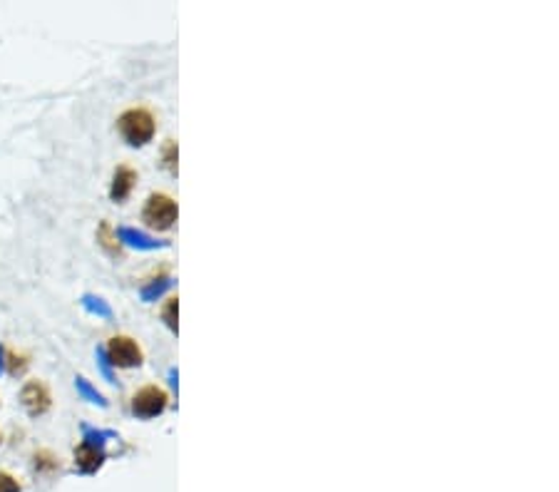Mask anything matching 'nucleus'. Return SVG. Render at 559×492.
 Returning a JSON list of instances; mask_svg holds the SVG:
<instances>
[{
  "instance_id": "1",
  "label": "nucleus",
  "mask_w": 559,
  "mask_h": 492,
  "mask_svg": "<svg viewBox=\"0 0 559 492\" xmlns=\"http://www.w3.org/2000/svg\"><path fill=\"white\" fill-rule=\"evenodd\" d=\"M117 130H120V135H122L127 145L142 147L155 137L157 122L149 110H145V107H132V110H127V112L120 115Z\"/></svg>"
},
{
  "instance_id": "2",
  "label": "nucleus",
  "mask_w": 559,
  "mask_h": 492,
  "mask_svg": "<svg viewBox=\"0 0 559 492\" xmlns=\"http://www.w3.org/2000/svg\"><path fill=\"white\" fill-rule=\"evenodd\" d=\"M142 219H145L152 229H169L174 222H177V204H174L172 197L167 194H152L145 204V212H142Z\"/></svg>"
},
{
  "instance_id": "3",
  "label": "nucleus",
  "mask_w": 559,
  "mask_h": 492,
  "mask_svg": "<svg viewBox=\"0 0 559 492\" xmlns=\"http://www.w3.org/2000/svg\"><path fill=\"white\" fill-rule=\"evenodd\" d=\"M107 361L117 368H135L142 363V348L130 336H115L107 343Z\"/></svg>"
},
{
  "instance_id": "4",
  "label": "nucleus",
  "mask_w": 559,
  "mask_h": 492,
  "mask_svg": "<svg viewBox=\"0 0 559 492\" xmlns=\"http://www.w3.org/2000/svg\"><path fill=\"white\" fill-rule=\"evenodd\" d=\"M167 408V393L162 388L147 386L132 396V413L140 418H155Z\"/></svg>"
},
{
  "instance_id": "5",
  "label": "nucleus",
  "mask_w": 559,
  "mask_h": 492,
  "mask_svg": "<svg viewBox=\"0 0 559 492\" xmlns=\"http://www.w3.org/2000/svg\"><path fill=\"white\" fill-rule=\"evenodd\" d=\"M20 400H23V406H25V410H28L30 415L48 413L50 406H53L50 391L43 386L40 381H30V383H25L23 393H20Z\"/></svg>"
},
{
  "instance_id": "6",
  "label": "nucleus",
  "mask_w": 559,
  "mask_h": 492,
  "mask_svg": "<svg viewBox=\"0 0 559 492\" xmlns=\"http://www.w3.org/2000/svg\"><path fill=\"white\" fill-rule=\"evenodd\" d=\"M105 460V453H102V445H95L90 438L85 443H80V448L75 450V465H78L82 473H95L97 468Z\"/></svg>"
},
{
  "instance_id": "7",
  "label": "nucleus",
  "mask_w": 559,
  "mask_h": 492,
  "mask_svg": "<svg viewBox=\"0 0 559 492\" xmlns=\"http://www.w3.org/2000/svg\"><path fill=\"white\" fill-rule=\"evenodd\" d=\"M137 182V174L135 169H130V167H117L115 177H112V189H110V197L115 199V202H125L127 197H130V192H132V187H135Z\"/></svg>"
},
{
  "instance_id": "8",
  "label": "nucleus",
  "mask_w": 559,
  "mask_h": 492,
  "mask_svg": "<svg viewBox=\"0 0 559 492\" xmlns=\"http://www.w3.org/2000/svg\"><path fill=\"white\" fill-rule=\"evenodd\" d=\"M23 487H20V483L13 478L10 473H5V470H0V492H20Z\"/></svg>"
},
{
  "instance_id": "9",
  "label": "nucleus",
  "mask_w": 559,
  "mask_h": 492,
  "mask_svg": "<svg viewBox=\"0 0 559 492\" xmlns=\"http://www.w3.org/2000/svg\"><path fill=\"white\" fill-rule=\"evenodd\" d=\"M164 321H167V326L172 328V331H177V299L167 301V306H164Z\"/></svg>"
},
{
  "instance_id": "10",
  "label": "nucleus",
  "mask_w": 559,
  "mask_h": 492,
  "mask_svg": "<svg viewBox=\"0 0 559 492\" xmlns=\"http://www.w3.org/2000/svg\"><path fill=\"white\" fill-rule=\"evenodd\" d=\"M164 164H167V169L172 174L177 172V145H174V142L164 147Z\"/></svg>"
},
{
  "instance_id": "11",
  "label": "nucleus",
  "mask_w": 559,
  "mask_h": 492,
  "mask_svg": "<svg viewBox=\"0 0 559 492\" xmlns=\"http://www.w3.org/2000/svg\"><path fill=\"white\" fill-rule=\"evenodd\" d=\"M18 361H23V358L15 356V353H8L10 373H23V371H25V366H28V363H18Z\"/></svg>"
},
{
  "instance_id": "12",
  "label": "nucleus",
  "mask_w": 559,
  "mask_h": 492,
  "mask_svg": "<svg viewBox=\"0 0 559 492\" xmlns=\"http://www.w3.org/2000/svg\"><path fill=\"white\" fill-rule=\"evenodd\" d=\"M0 440H3V438H0Z\"/></svg>"
}]
</instances>
